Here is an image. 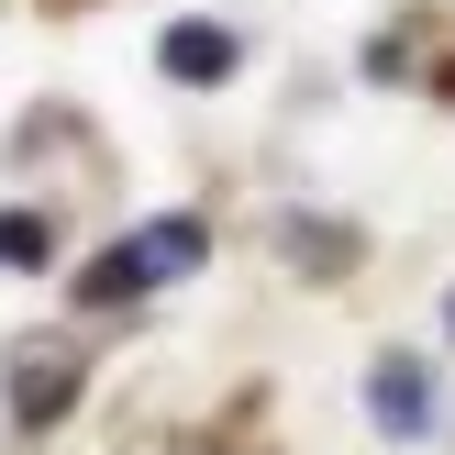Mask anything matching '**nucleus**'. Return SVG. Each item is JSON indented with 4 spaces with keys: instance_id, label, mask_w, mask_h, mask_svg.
<instances>
[{
    "instance_id": "1",
    "label": "nucleus",
    "mask_w": 455,
    "mask_h": 455,
    "mask_svg": "<svg viewBox=\"0 0 455 455\" xmlns=\"http://www.w3.org/2000/svg\"><path fill=\"white\" fill-rule=\"evenodd\" d=\"M200 256H212L200 212H156L133 244H111V256H89V267H78V300H89V311H111V300H145L156 278H178V267H200Z\"/></svg>"
},
{
    "instance_id": "6",
    "label": "nucleus",
    "mask_w": 455,
    "mask_h": 455,
    "mask_svg": "<svg viewBox=\"0 0 455 455\" xmlns=\"http://www.w3.org/2000/svg\"><path fill=\"white\" fill-rule=\"evenodd\" d=\"M444 323H455V300H444Z\"/></svg>"
},
{
    "instance_id": "2",
    "label": "nucleus",
    "mask_w": 455,
    "mask_h": 455,
    "mask_svg": "<svg viewBox=\"0 0 455 455\" xmlns=\"http://www.w3.org/2000/svg\"><path fill=\"white\" fill-rule=\"evenodd\" d=\"M78 367H89V345H78V333H22V345H12V367H0V389H12V422H56L67 400H78Z\"/></svg>"
},
{
    "instance_id": "4",
    "label": "nucleus",
    "mask_w": 455,
    "mask_h": 455,
    "mask_svg": "<svg viewBox=\"0 0 455 455\" xmlns=\"http://www.w3.org/2000/svg\"><path fill=\"white\" fill-rule=\"evenodd\" d=\"M156 56H167V78H189V89H222V78H234V34H222V22H167Z\"/></svg>"
},
{
    "instance_id": "5",
    "label": "nucleus",
    "mask_w": 455,
    "mask_h": 455,
    "mask_svg": "<svg viewBox=\"0 0 455 455\" xmlns=\"http://www.w3.org/2000/svg\"><path fill=\"white\" fill-rule=\"evenodd\" d=\"M44 256H56V234H44V212H0V267H22V278H34Z\"/></svg>"
},
{
    "instance_id": "3",
    "label": "nucleus",
    "mask_w": 455,
    "mask_h": 455,
    "mask_svg": "<svg viewBox=\"0 0 455 455\" xmlns=\"http://www.w3.org/2000/svg\"><path fill=\"white\" fill-rule=\"evenodd\" d=\"M367 411H378V434H434V378H422V355H378L367 367Z\"/></svg>"
}]
</instances>
